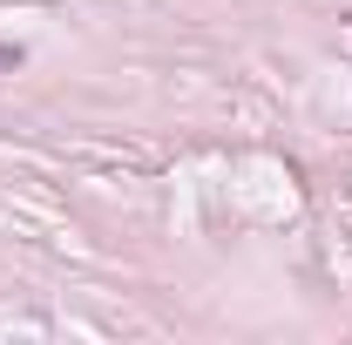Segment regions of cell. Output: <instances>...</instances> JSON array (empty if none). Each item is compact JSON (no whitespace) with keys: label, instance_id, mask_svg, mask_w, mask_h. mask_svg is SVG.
<instances>
[{"label":"cell","instance_id":"6da1fadb","mask_svg":"<svg viewBox=\"0 0 352 345\" xmlns=\"http://www.w3.org/2000/svg\"><path fill=\"white\" fill-rule=\"evenodd\" d=\"M0 68H21V47H0Z\"/></svg>","mask_w":352,"mask_h":345}]
</instances>
